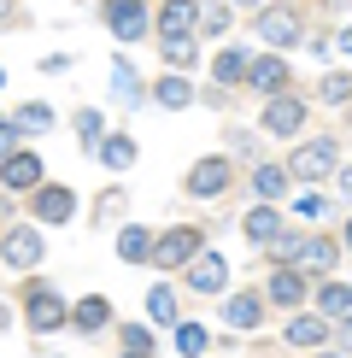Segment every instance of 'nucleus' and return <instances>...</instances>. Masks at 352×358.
<instances>
[{
    "label": "nucleus",
    "mask_w": 352,
    "mask_h": 358,
    "mask_svg": "<svg viewBox=\"0 0 352 358\" xmlns=\"http://www.w3.org/2000/svg\"><path fill=\"white\" fill-rule=\"evenodd\" d=\"M112 88H117V100H129V106L141 100V83H135V65H129V59L112 65Z\"/></svg>",
    "instance_id": "nucleus-24"
},
{
    "label": "nucleus",
    "mask_w": 352,
    "mask_h": 358,
    "mask_svg": "<svg viewBox=\"0 0 352 358\" xmlns=\"http://www.w3.org/2000/svg\"><path fill=\"white\" fill-rule=\"evenodd\" d=\"M258 29H264V41H276V48H293V41H300V18H293L288 6H270L258 18Z\"/></svg>",
    "instance_id": "nucleus-12"
},
{
    "label": "nucleus",
    "mask_w": 352,
    "mask_h": 358,
    "mask_svg": "<svg viewBox=\"0 0 352 358\" xmlns=\"http://www.w3.org/2000/svg\"><path fill=\"white\" fill-rule=\"evenodd\" d=\"M341 347L352 352V317H341Z\"/></svg>",
    "instance_id": "nucleus-38"
},
{
    "label": "nucleus",
    "mask_w": 352,
    "mask_h": 358,
    "mask_svg": "<svg viewBox=\"0 0 352 358\" xmlns=\"http://www.w3.org/2000/svg\"><path fill=\"white\" fill-rule=\"evenodd\" d=\"M18 129H53V106H41V100H29L18 112Z\"/></svg>",
    "instance_id": "nucleus-30"
},
{
    "label": "nucleus",
    "mask_w": 352,
    "mask_h": 358,
    "mask_svg": "<svg viewBox=\"0 0 352 358\" xmlns=\"http://www.w3.org/2000/svg\"><path fill=\"white\" fill-rule=\"evenodd\" d=\"M300 264H317V271H329V264H335V241H305V247H300Z\"/></svg>",
    "instance_id": "nucleus-31"
},
{
    "label": "nucleus",
    "mask_w": 352,
    "mask_h": 358,
    "mask_svg": "<svg viewBox=\"0 0 352 358\" xmlns=\"http://www.w3.org/2000/svg\"><path fill=\"white\" fill-rule=\"evenodd\" d=\"M323 358H329V352H323Z\"/></svg>",
    "instance_id": "nucleus-46"
},
{
    "label": "nucleus",
    "mask_w": 352,
    "mask_h": 358,
    "mask_svg": "<svg viewBox=\"0 0 352 358\" xmlns=\"http://www.w3.org/2000/svg\"><path fill=\"white\" fill-rule=\"evenodd\" d=\"M329 171H335V141H305L288 159V176H300V182H323Z\"/></svg>",
    "instance_id": "nucleus-3"
},
{
    "label": "nucleus",
    "mask_w": 352,
    "mask_h": 358,
    "mask_svg": "<svg viewBox=\"0 0 352 358\" xmlns=\"http://www.w3.org/2000/svg\"><path fill=\"white\" fill-rule=\"evenodd\" d=\"M194 24H200V6L194 0H165V12H159V36H194Z\"/></svg>",
    "instance_id": "nucleus-8"
},
{
    "label": "nucleus",
    "mask_w": 352,
    "mask_h": 358,
    "mask_svg": "<svg viewBox=\"0 0 352 358\" xmlns=\"http://www.w3.org/2000/svg\"><path fill=\"white\" fill-rule=\"evenodd\" d=\"M12 153H18V124L0 117V159H12Z\"/></svg>",
    "instance_id": "nucleus-36"
},
{
    "label": "nucleus",
    "mask_w": 352,
    "mask_h": 358,
    "mask_svg": "<svg viewBox=\"0 0 352 358\" xmlns=\"http://www.w3.org/2000/svg\"><path fill=\"white\" fill-rule=\"evenodd\" d=\"M65 323H71V311H65V300H59L53 288H29V329L53 335V329H65Z\"/></svg>",
    "instance_id": "nucleus-4"
},
{
    "label": "nucleus",
    "mask_w": 352,
    "mask_h": 358,
    "mask_svg": "<svg viewBox=\"0 0 352 358\" xmlns=\"http://www.w3.org/2000/svg\"><path fill=\"white\" fill-rule=\"evenodd\" d=\"M6 323H12V311H6V306H0V329H6Z\"/></svg>",
    "instance_id": "nucleus-42"
},
{
    "label": "nucleus",
    "mask_w": 352,
    "mask_h": 358,
    "mask_svg": "<svg viewBox=\"0 0 352 358\" xmlns=\"http://www.w3.org/2000/svg\"><path fill=\"white\" fill-rule=\"evenodd\" d=\"M153 100L159 106H170V112H182V106H194V88H188V77H165L153 88Z\"/></svg>",
    "instance_id": "nucleus-18"
},
{
    "label": "nucleus",
    "mask_w": 352,
    "mask_h": 358,
    "mask_svg": "<svg viewBox=\"0 0 352 358\" xmlns=\"http://www.w3.org/2000/svg\"><path fill=\"white\" fill-rule=\"evenodd\" d=\"M247 83L258 88V94H288V59H253V65H247Z\"/></svg>",
    "instance_id": "nucleus-7"
},
{
    "label": "nucleus",
    "mask_w": 352,
    "mask_h": 358,
    "mask_svg": "<svg viewBox=\"0 0 352 358\" xmlns=\"http://www.w3.org/2000/svg\"><path fill=\"white\" fill-rule=\"evenodd\" d=\"M165 59H170L176 71H194V36H170L165 41Z\"/></svg>",
    "instance_id": "nucleus-26"
},
{
    "label": "nucleus",
    "mask_w": 352,
    "mask_h": 358,
    "mask_svg": "<svg viewBox=\"0 0 352 358\" xmlns=\"http://www.w3.org/2000/svg\"><path fill=\"white\" fill-rule=\"evenodd\" d=\"M100 136H106V117H100V112H94V106H88V112H82V117H77V141H82V147H94V141H100Z\"/></svg>",
    "instance_id": "nucleus-29"
},
{
    "label": "nucleus",
    "mask_w": 352,
    "mask_h": 358,
    "mask_svg": "<svg viewBox=\"0 0 352 358\" xmlns=\"http://www.w3.org/2000/svg\"><path fill=\"white\" fill-rule=\"evenodd\" d=\"M124 347H129V352H153V329H141V323H129V329H124Z\"/></svg>",
    "instance_id": "nucleus-33"
},
{
    "label": "nucleus",
    "mask_w": 352,
    "mask_h": 358,
    "mask_svg": "<svg viewBox=\"0 0 352 358\" xmlns=\"http://www.w3.org/2000/svg\"><path fill=\"white\" fill-rule=\"evenodd\" d=\"M147 252H153V235H147V229H124V235H117V259L141 264Z\"/></svg>",
    "instance_id": "nucleus-22"
},
{
    "label": "nucleus",
    "mask_w": 352,
    "mask_h": 358,
    "mask_svg": "<svg viewBox=\"0 0 352 358\" xmlns=\"http://www.w3.org/2000/svg\"><path fill=\"white\" fill-rule=\"evenodd\" d=\"M346 94H352V77H346V71L323 77V100H329V106H335V100H346Z\"/></svg>",
    "instance_id": "nucleus-32"
},
{
    "label": "nucleus",
    "mask_w": 352,
    "mask_h": 358,
    "mask_svg": "<svg viewBox=\"0 0 352 358\" xmlns=\"http://www.w3.org/2000/svg\"><path fill=\"white\" fill-rule=\"evenodd\" d=\"M176 352H188V358L205 352V329L200 323H176Z\"/></svg>",
    "instance_id": "nucleus-27"
},
{
    "label": "nucleus",
    "mask_w": 352,
    "mask_h": 358,
    "mask_svg": "<svg viewBox=\"0 0 352 358\" xmlns=\"http://www.w3.org/2000/svg\"><path fill=\"white\" fill-rule=\"evenodd\" d=\"M71 212H77V194H71V188H47V182H41L36 188V217H47V223H65Z\"/></svg>",
    "instance_id": "nucleus-11"
},
{
    "label": "nucleus",
    "mask_w": 352,
    "mask_h": 358,
    "mask_svg": "<svg viewBox=\"0 0 352 358\" xmlns=\"http://www.w3.org/2000/svg\"><path fill=\"white\" fill-rule=\"evenodd\" d=\"M223 182H229V165H223V159H200V165L188 171V194H200V200L223 194Z\"/></svg>",
    "instance_id": "nucleus-9"
},
{
    "label": "nucleus",
    "mask_w": 352,
    "mask_h": 358,
    "mask_svg": "<svg viewBox=\"0 0 352 358\" xmlns=\"http://www.w3.org/2000/svg\"><path fill=\"white\" fill-rule=\"evenodd\" d=\"M112 212H124V194H100V212L94 217H112Z\"/></svg>",
    "instance_id": "nucleus-37"
},
{
    "label": "nucleus",
    "mask_w": 352,
    "mask_h": 358,
    "mask_svg": "<svg viewBox=\"0 0 352 358\" xmlns=\"http://www.w3.org/2000/svg\"><path fill=\"white\" fill-rule=\"evenodd\" d=\"M276 235H282V212H276V206L247 212V241H276Z\"/></svg>",
    "instance_id": "nucleus-16"
},
{
    "label": "nucleus",
    "mask_w": 352,
    "mask_h": 358,
    "mask_svg": "<svg viewBox=\"0 0 352 358\" xmlns=\"http://www.w3.org/2000/svg\"><path fill=\"white\" fill-rule=\"evenodd\" d=\"M300 247H305V235H276V259L300 264Z\"/></svg>",
    "instance_id": "nucleus-34"
},
{
    "label": "nucleus",
    "mask_w": 352,
    "mask_h": 358,
    "mask_svg": "<svg viewBox=\"0 0 352 358\" xmlns=\"http://www.w3.org/2000/svg\"><path fill=\"white\" fill-rule=\"evenodd\" d=\"M0 264H12V271H36V264H41V229L12 223V229L0 235Z\"/></svg>",
    "instance_id": "nucleus-2"
},
{
    "label": "nucleus",
    "mask_w": 352,
    "mask_h": 358,
    "mask_svg": "<svg viewBox=\"0 0 352 358\" xmlns=\"http://www.w3.org/2000/svg\"><path fill=\"white\" fill-rule=\"evenodd\" d=\"M223 282H229V264L217 259V252H200L194 271H188V288H194V294H217Z\"/></svg>",
    "instance_id": "nucleus-10"
},
{
    "label": "nucleus",
    "mask_w": 352,
    "mask_h": 358,
    "mask_svg": "<svg viewBox=\"0 0 352 358\" xmlns=\"http://www.w3.org/2000/svg\"><path fill=\"white\" fill-rule=\"evenodd\" d=\"M253 188L264 194V200H276V194H288V171H276V165H258V171H253Z\"/></svg>",
    "instance_id": "nucleus-25"
},
{
    "label": "nucleus",
    "mask_w": 352,
    "mask_h": 358,
    "mask_svg": "<svg viewBox=\"0 0 352 358\" xmlns=\"http://www.w3.org/2000/svg\"><path fill=\"white\" fill-rule=\"evenodd\" d=\"M200 29H205V36H223V29H229V12H223V6L200 12Z\"/></svg>",
    "instance_id": "nucleus-35"
},
{
    "label": "nucleus",
    "mask_w": 352,
    "mask_h": 358,
    "mask_svg": "<svg viewBox=\"0 0 352 358\" xmlns=\"http://www.w3.org/2000/svg\"><path fill=\"white\" fill-rule=\"evenodd\" d=\"M317 306H323V317H352V288H346V282H323Z\"/></svg>",
    "instance_id": "nucleus-17"
},
{
    "label": "nucleus",
    "mask_w": 352,
    "mask_h": 358,
    "mask_svg": "<svg viewBox=\"0 0 352 358\" xmlns=\"http://www.w3.org/2000/svg\"><path fill=\"white\" fill-rule=\"evenodd\" d=\"M247 65H253V59H247L241 48H223L217 53V83H247Z\"/></svg>",
    "instance_id": "nucleus-23"
},
{
    "label": "nucleus",
    "mask_w": 352,
    "mask_h": 358,
    "mask_svg": "<svg viewBox=\"0 0 352 358\" xmlns=\"http://www.w3.org/2000/svg\"><path fill=\"white\" fill-rule=\"evenodd\" d=\"M346 247H352V223H346Z\"/></svg>",
    "instance_id": "nucleus-44"
},
{
    "label": "nucleus",
    "mask_w": 352,
    "mask_h": 358,
    "mask_svg": "<svg viewBox=\"0 0 352 358\" xmlns=\"http://www.w3.org/2000/svg\"><path fill=\"white\" fill-rule=\"evenodd\" d=\"M6 18H12V0H0V24H6Z\"/></svg>",
    "instance_id": "nucleus-40"
},
{
    "label": "nucleus",
    "mask_w": 352,
    "mask_h": 358,
    "mask_svg": "<svg viewBox=\"0 0 352 358\" xmlns=\"http://www.w3.org/2000/svg\"><path fill=\"white\" fill-rule=\"evenodd\" d=\"M147 311H153V323H176V294L170 288H153V294H147Z\"/></svg>",
    "instance_id": "nucleus-28"
},
{
    "label": "nucleus",
    "mask_w": 352,
    "mask_h": 358,
    "mask_svg": "<svg viewBox=\"0 0 352 358\" xmlns=\"http://www.w3.org/2000/svg\"><path fill=\"white\" fill-rule=\"evenodd\" d=\"M288 341H293V347H323V341H329V323H323V317H293L288 323Z\"/></svg>",
    "instance_id": "nucleus-19"
},
{
    "label": "nucleus",
    "mask_w": 352,
    "mask_h": 358,
    "mask_svg": "<svg viewBox=\"0 0 352 358\" xmlns=\"http://www.w3.org/2000/svg\"><path fill=\"white\" fill-rule=\"evenodd\" d=\"M100 18L112 24L117 41H135L147 29V6H141V0H100Z\"/></svg>",
    "instance_id": "nucleus-5"
},
{
    "label": "nucleus",
    "mask_w": 352,
    "mask_h": 358,
    "mask_svg": "<svg viewBox=\"0 0 352 358\" xmlns=\"http://www.w3.org/2000/svg\"><path fill=\"white\" fill-rule=\"evenodd\" d=\"M71 323H77L82 335H94V329H106V323H112V300H100V294H88V300H82L77 311H71Z\"/></svg>",
    "instance_id": "nucleus-15"
},
{
    "label": "nucleus",
    "mask_w": 352,
    "mask_h": 358,
    "mask_svg": "<svg viewBox=\"0 0 352 358\" xmlns=\"http://www.w3.org/2000/svg\"><path fill=\"white\" fill-rule=\"evenodd\" d=\"M100 159H106L112 171H129V165H135V141H129V136H112V141H100Z\"/></svg>",
    "instance_id": "nucleus-21"
},
{
    "label": "nucleus",
    "mask_w": 352,
    "mask_h": 358,
    "mask_svg": "<svg viewBox=\"0 0 352 358\" xmlns=\"http://www.w3.org/2000/svg\"><path fill=\"white\" fill-rule=\"evenodd\" d=\"M270 300H276V306H300V300H305L300 271H276V276H270Z\"/></svg>",
    "instance_id": "nucleus-20"
},
{
    "label": "nucleus",
    "mask_w": 352,
    "mask_h": 358,
    "mask_svg": "<svg viewBox=\"0 0 352 358\" xmlns=\"http://www.w3.org/2000/svg\"><path fill=\"white\" fill-rule=\"evenodd\" d=\"M341 188H346V194H352V171H341Z\"/></svg>",
    "instance_id": "nucleus-41"
},
{
    "label": "nucleus",
    "mask_w": 352,
    "mask_h": 358,
    "mask_svg": "<svg viewBox=\"0 0 352 358\" xmlns=\"http://www.w3.org/2000/svg\"><path fill=\"white\" fill-rule=\"evenodd\" d=\"M223 317H229V329H258L264 300H258V294H235V300L223 306Z\"/></svg>",
    "instance_id": "nucleus-14"
},
{
    "label": "nucleus",
    "mask_w": 352,
    "mask_h": 358,
    "mask_svg": "<svg viewBox=\"0 0 352 358\" xmlns=\"http://www.w3.org/2000/svg\"><path fill=\"white\" fill-rule=\"evenodd\" d=\"M300 124H305V106L293 94H270V106H264V129L270 136H300Z\"/></svg>",
    "instance_id": "nucleus-6"
},
{
    "label": "nucleus",
    "mask_w": 352,
    "mask_h": 358,
    "mask_svg": "<svg viewBox=\"0 0 352 358\" xmlns=\"http://www.w3.org/2000/svg\"><path fill=\"white\" fill-rule=\"evenodd\" d=\"M0 182L6 188H41V159L36 153H12L6 165H0Z\"/></svg>",
    "instance_id": "nucleus-13"
},
{
    "label": "nucleus",
    "mask_w": 352,
    "mask_h": 358,
    "mask_svg": "<svg viewBox=\"0 0 352 358\" xmlns=\"http://www.w3.org/2000/svg\"><path fill=\"white\" fill-rule=\"evenodd\" d=\"M188 259H200V229H194V223L159 235L153 252H147V264H159V271H176V264H188Z\"/></svg>",
    "instance_id": "nucleus-1"
},
{
    "label": "nucleus",
    "mask_w": 352,
    "mask_h": 358,
    "mask_svg": "<svg viewBox=\"0 0 352 358\" xmlns=\"http://www.w3.org/2000/svg\"><path fill=\"white\" fill-rule=\"evenodd\" d=\"M129 358H147V352H129Z\"/></svg>",
    "instance_id": "nucleus-45"
},
{
    "label": "nucleus",
    "mask_w": 352,
    "mask_h": 358,
    "mask_svg": "<svg viewBox=\"0 0 352 358\" xmlns=\"http://www.w3.org/2000/svg\"><path fill=\"white\" fill-rule=\"evenodd\" d=\"M341 53H352V24H346V29H341Z\"/></svg>",
    "instance_id": "nucleus-39"
},
{
    "label": "nucleus",
    "mask_w": 352,
    "mask_h": 358,
    "mask_svg": "<svg viewBox=\"0 0 352 358\" xmlns=\"http://www.w3.org/2000/svg\"><path fill=\"white\" fill-rule=\"evenodd\" d=\"M235 6H258V0H235Z\"/></svg>",
    "instance_id": "nucleus-43"
}]
</instances>
